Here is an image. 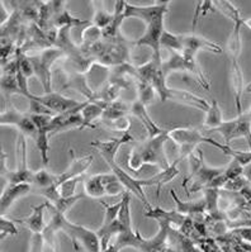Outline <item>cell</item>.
I'll use <instances>...</instances> for the list:
<instances>
[{
  "label": "cell",
  "mask_w": 251,
  "mask_h": 252,
  "mask_svg": "<svg viewBox=\"0 0 251 252\" xmlns=\"http://www.w3.org/2000/svg\"><path fill=\"white\" fill-rule=\"evenodd\" d=\"M168 141L169 129H164L159 136L147 138V141L140 147H135L141 158L142 165H157L161 170L168 169L172 165L165 154V143Z\"/></svg>",
  "instance_id": "obj_1"
},
{
  "label": "cell",
  "mask_w": 251,
  "mask_h": 252,
  "mask_svg": "<svg viewBox=\"0 0 251 252\" xmlns=\"http://www.w3.org/2000/svg\"><path fill=\"white\" fill-rule=\"evenodd\" d=\"M60 229L65 231L70 236L71 240L74 241V245H76V241H80L86 252H102L101 238L98 236V232L90 231L83 225L70 223L65 216H61Z\"/></svg>",
  "instance_id": "obj_2"
},
{
  "label": "cell",
  "mask_w": 251,
  "mask_h": 252,
  "mask_svg": "<svg viewBox=\"0 0 251 252\" xmlns=\"http://www.w3.org/2000/svg\"><path fill=\"white\" fill-rule=\"evenodd\" d=\"M170 1H155L152 5H135L126 1L124 8V18H137L141 19L147 24L156 21L157 18L165 17L169 12Z\"/></svg>",
  "instance_id": "obj_3"
},
{
  "label": "cell",
  "mask_w": 251,
  "mask_h": 252,
  "mask_svg": "<svg viewBox=\"0 0 251 252\" xmlns=\"http://www.w3.org/2000/svg\"><path fill=\"white\" fill-rule=\"evenodd\" d=\"M0 123H1V126H15V127L18 128L19 133L24 134L26 137H30L33 141L36 140L37 133H38V129H37L36 125L33 123L30 114L19 112V110L15 109L14 107H10L1 112Z\"/></svg>",
  "instance_id": "obj_4"
},
{
  "label": "cell",
  "mask_w": 251,
  "mask_h": 252,
  "mask_svg": "<svg viewBox=\"0 0 251 252\" xmlns=\"http://www.w3.org/2000/svg\"><path fill=\"white\" fill-rule=\"evenodd\" d=\"M164 18L165 17H161V18H157L156 21L151 22L150 24L146 26L145 33L137 39L135 43L136 46H143V47H148L152 51V59L156 60L157 63H163L161 60V36H163V32L165 31L164 28Z\"/></svg>",
  "instance_id": "obj_5"
},
{
  "label": "cell",
  "mask_w": 251,
  "mask_h": 252,
  "mask_svg": "<svg viewBox=\"0 0 251 252\" xmlns=\"http://www.w3.org/2000/svg\"><path fill=\"white\" fill-rule=\"evenodd\" d=\"M169 140L180 147H198L201 143L213 146L216 141L206 137L197 129L190 127H175L169 129Z\"/></svg>",
  "instance_id": "obj_6"
},
{
  "label": "cell",
  "mask_w": 251,
  "mask_h": 252,
  "mask_svg": "<svg viewBox=\"0 0 251 252\" xmlns=\"http://www.w3.org/2000/svg\"><path fill=\"white\" fill-rule=\"evenodd\" d=\"M106 162L107 165L109 166L110 171H112L113 174L118 178V180L121 181V184L123 185L124 189L127 190V191H130V193L135 194L139 199H141V202L145 204V207H147L148 209H150L151 205L150 203H148L147 198H146L145 193H143V187L141 185L140 179L133 178L131 174H128L127 171H124V170L119 166L118 163L115 162V160L106 161Z\"/></svg>",
  "instance_id": "obj_7"
},
{
  "label": "cell",
  "mask_w": 251,
  "mask_h": 252,
  "mask_svg": "<svg viewBox=\"0 0 251 252\" xmlns=\"http://www.w3.org/2000/svg\"><path fill=\"white\" fill-rule=\"evenodd\" d=\"M35 99L42 103L43 105L52 110L55 114H60V113H65L68 110L75 109L79 105H81L80 101H76L75 99H71L65 96V95L60 94V93H48V94L43 95H35Z\"/></svg>",
  "instance_id": "obj_8"
},
{
  "label": "cell",
  "mask_w": 251,
  "mask_h": 252,
  "mask_svg": "<svg viewBox=\"0 0 251 252\" xmlns=\"http://www.w3.org/2000/svg\"><path fill=\"white\" fill-rule=\"evenodd\" d=\"M166 100H174L177 103L194 108V109L202 110V112H207L208 108H210V103L198 95L186 92V90L169 88V86L165 92V95H164V101Z\"/></svg>",
  "instance_id": "obj_9"
},
{
  "label": "cell",
  "mask_w": 251,
  "mask_h": 252,
  "mask_svg": "<svg viewBox=\"0 0 251 252\" xmlns=\"http://www.w3.org/2000/svg\"><path fill=\"white\" fill-rule=\"evenodd\" d=\"M181 42H183V52H188L194 56H197L199 51H208L212 54H222V47L211 39L204 38V37L197 36V34H183L181 36Z\"/></svg>",
  "instance_id": "obj_10"
},
{
  "label": "cell",
  "mask_w": 251,
  "mask_h": 252,
  "mask_svg": "<svg viewBox=\"0 0 251 252\" xmlns=\"http://www.w3.org/2000/svg\"><path fill=\"white\" fill-rule=\"evenodd\" d=\"M223 171H225V167H211L204 162L201 169H199V171L195 174L194 178L184 187V189L186 190V195L189 196L190 191L195 193V191L203 190L213 179L221 175Z\"/></svg>",
  "instance_id": "obj_11"
},
{
  "label": "cell",
  "mask_w": 251,
  "mask_h": 252,
  "mask_svg": "<svg viewBox=\"0 0 251 252\" xmlns=\"http://www.w3.org/2000/svg\"><path fill=\"white\" fill-rule=\"evenodd\" d=\"M131 141H133V137L131 136L130 132H127V133H123L118 138H112V140L107 141L95 140L90 142V146L94 147L101 154L104 161H112L115 160V155H117V152H118L122 146L131 142Z\"/></svg>",
  "instance_id": "obj_12"
},
{
  "label": "cell",
  "mask_w": 251,
  "mask_h": 252,
  "mask_svg": "<svg viewBox=\"0 0 251 252\" xmlns=\"http://www.w3.org/2000/svg\"><path fill=\"white\" fill-rule=\"evenodd\" d=\"M32 191L31 184H8V187L1 191V199H0V209L1 216H5L6 212L10 209L13 204L18 199L27 195Z\"/></svg>",
  "instance_id": "obj_13"
},
{
  "label": "cell",
  "mask_w": 251,
  "mask_h": 252,
  "mask_svg": "<svg viewBox=\"0 0 251 252\" xmlns=\"http://www.w3.org/2000/svg\"><path fill=\"white\" fill-rule=\"evenodd\" d=\"M93 160H94L93 155H85V156H81V158H74L72 156V160H71L68 169L61 172L60 175H57V185H60L66 180H70V179L81 178V175L93 163Z\"/></svg>",
  "instance_id": "obj_14"
},
{
  "label": "cell",
  "mask_w": 251,
  "mask_h": 252,
  "mask_svg": "<svg viewBox=\"0 0 251 252\" xmlns=\"http://www.w3.org/2000/svg\"><path fill=\"white\" fill-rule=\"evenodd\" d=\"M178 163H179V160H175L174 162L168 167V169L163 170V171L157 172L154 176H151L148 179H140L141 181V185L143 188L145 187H156L157 190V198H159L160 190L165 184L170 183L172 180H174L178 175H179V170H178Z\"/></svg>",
  "instance_id": "obj_15"
},
{
  "label": "cell",
  "mask_w": 251,
  "mask_h": 252,
  "mask_svg": "<svg viewBox=\"0 0 251 252\" xmlns=\"http://www.w3.org/2000/svg\"><path fill=\"white\" fill-rule=\"evenodd\" d=\"M130 112L132 113L133 116L136 117L140 122H141L142 125H143L145 129L147 131L148 138L159 136V134L164 131L163 128H160L159 126H157L156 123L151 119V117L148 116L147 109H146V105H143L141 101L139 100L133 101L132 105H131Z\"/></svg>",
  "instance_id": "obj_16"
},
{
  "label": "cell",
  "mask_w": 251,
  "mask_h": 252,
  "mask_svg": "<svg viewBox=\"0 0 251 252\" xmlns=\"http://www.w3.org/2000/svg\"><path fill=\"white\" fill-rule=\"evenodd\" d=\"M107 105L108 104L103 103V101L99 100H94V101H89L86 100L85 104H84L83 109L80 112L81 117H83V129L84 128L89 127V128H95V122L97 119L102 118L103 117V113L106 110Z\"/></svg>",
  "instance_id": "obj_17"
},
{
  "label": "cell",
  "mask_w": 251,
  "mask_h": 252,
  "mask_svg": "<svg viewBox=\"0 0 251 252\" xmlns=\"http://www.w3.org/2000/svg\"><path fill=\"white\" fill-rule=\"evenodd\" d=\"M145 217L152 218V220H159L161 224H168L169 223H175L178 225H183L186 220V217L184 214L179 213L178 211H164L161 208H150L145 213Z\"/></svg>",
  "instance_id": "obj_18"
},
{
  "label": "cell",
  "mask_w": 251,
  "mask_h": 252,
  "mask_svg": "<svg viewBox=\"0 0 251 252\" xmlns=\"http://www.w3.org/2000/svg\"><path fill=\"white\" fill-rule=\"evenodd\" d=\"M231 80H232V88H234L237 116H240V114H243L241 98H243V93L245 90V88H244V74L241 67H240L239 61L231 63Z\"/></svg>",
  "instance_id": "obj_19"
},
{
  "label": "cell",
  "mask_w": 251,
  "mask_h": 252,
  "mask_svg": "<svg viewBox=\"0 0 251 252\" xmlns=\"http://www.w3.org/2000/svg\"><path fill=\"white\" fill-rule=\"evenodd\" d=\"M46 208H48V202H44L43 204H39L37 207H32L31 216L21 220L19 222L23 223L33 233H41L44 229V209Z\"/></svg>",
  "instance_id": "obj_20"
},
{
  "label": "cell",
  "mask_w": 251,
  "mask_h": 252,
  "mask_svg": "<svg viewBox=\"0 0 251 252\" xmlns=\"http://www.w3.org/2000/svg\"><path fill=\"white\" fill-rule=\"evenodd\" d=\"M170 195L174 199L175 204H177V211L184 216H189V214H199L206 209V200H197V202H181L180 199L178 198L175 194V190H170Z\"/></svg>",
  "instance_id": "obj_21"
},
{
  "label": "cell",
  "mask_w": 251,
  "mask_h": 252,
  "mask_svg": "<svg viewBox=\"0 0 251 252\" xmlns=\"http://www.w3.org/2000/svg\"><path fill=\"white\" fill-rule=\"evenodd\" d=\"M124 8H126V1H115L112 23L103 31L104 37L113 38L118 33L122 22H123V19H126L124 18Z\"/></svg>",
  "instance_id": "obj_22"
},
{
  "label": "cell",
  "mask_w": 251,
  "mask_h": 252,
  "mask_svg": "<svg viewBox=\"0 0 251 252\" xmlns=\"http://www.w3.org/2000/svg\"><path fill=\"white\" fill-rule=\"evenodd\" d=\"M222 123H223L222 109L217 99H213L212 103H210V108L206 112V118H204L203 125L206 128H210L211 131H216Z\"/></svg>",
  "instance_id": "obj_23"
},
{
  "label": "cell",
  "mask_w": 251,
  "mask_h": 252,
  "mask_svg": "<svg viewBox=\"0 0 251 252\" xmlns=\"http://www.w3.org/2000/svg\"><path fill=\"white\" fill-rule=\"evenodd\" d=\"M57 184V175H53L50 171L46 169H41L38 171H35L32 181V190H35L36 193L38 194L39 191L44 189H48L52 185Z\"/></svg>",
  "instance_id": "obj_24"
},
{
  "label": "cell",
  "mask_w": 251,
  "mask_h": 252,
  "mask_svg": "<svg viewBox=\"0 0 251 252\" xmlns=\"http://www.w3.org/2000/svg\"><path fill=\"white\" fill-rule=\"evenodd\" d=\"M243 24L237 23L234 24L231 34L227 41V52L230 56L231 63H236L239 61L240 52H241V38H240V32H241Z\"/></svg>",
  "instance_id": "obj_25"
},
{
  "label": "cell",
  "mask_w": 251,
  "mask_h": 252,
  "mask_svg": "<svg viewBox=\"0 0 251 252\" xmlns=\"http://www.w3.org/2000/svg\"><path fill=\"white\" fill-rule=\"evenodd\" d=\"M84 190L88 196L92 199H99L106 195V188H104L103 181H102L101 174H95V175L89 176L84 181Z\"/></svg>",
  "instance_id": "obj_26"
},
{
  "label": "cell",
  "mask_w": 251,
  "mask_h": 252,
  "mask_svg": "<svg viewBox=\"0 0 251 252\" xmlns=\"http://www.w3.org/2000/svg\"><path fill=\"white\" fill-rule=\"evenodd\" d=\"M213 147L221 150L222 154L228 156V158H231L232 160L237 161L241 166L245 167L251 162V151H239V150H234L231 146L221 143L218 142V141L215 142V146H213Z\"/></svg>",
  "instance_id": "obj_27"
},
{
  "label": "cell",
  "mask_w": 251,
  "mask_h": 252,
  "mask_svg": "<svg viewBox=\"0 0 251 252\" xmlns=\"http://www.w3.org/2000/svg\"><path fill=\"white\" fill-rule=\"evenodd\" d=\"M50 137L48 129H38V133L35 140L43 166H47L48 161H50Z\"/></svg>",
  "instance_id": "obj_28"
},
{
  "label": "cell",
  "mask_w": 251,
  "mask_h": 252,
  "mask_svg": "<svg viewBox=\"0 0 251 252\" xmlns=\"http://www.w3.org/2000/svg\"><path fill=\"white\" fill-rule=\"evenodd\" d=\"M161 70L165 76L174 71H186L185 59L179 52H172L170 57L166 61L161 63Z\"/></svg>",
  "instance_id": "obj_29"
},
{
  "label": "cell",
  "mask_w": 251,
  "mask_h": 252,
  "mask_svg": "<svg viewBox=\"0 0 251 252\" xmlns=\"http://www.w3.org/2000/svg\"><path fill=\"white\" fill-rule=\"evenodd\" d=\"M102 181H103L104 188H106V195L109 196H117L123 195L126 191L123 185L121 184V181L118 178L113 174V172H108V174H101Z\"/></svg>",
  "instance_id": "obj_30"
},
{
  "label": "cell",
  "mask_w": 251,
  "mask_h": 252,
  "mask_svg": "<svg viewBox=\"0 0 251 252\" xmlns=\"http://www.w3.org/2000/svg\"><path fill=\"white\" fill-rule=\"evenodd\" d=\"M121 209H119L118 213V222L121 223L122 227L124 229H127V231H131V227H132V222H131V193L130 191H124L123 195L121 198Z\"/></svg>",
  "instance_id": "obj_31"
},
{
  "label": "cell",
  "mask_w": 251,
  "mask_h": 252,
  "mask_svg": "<svg viewBox=\"0 0 251 252\" xmlns=\"http://www.w3.org/2000/svg\"><path fill=\"white\" fill-rule=\"evenodd\" d=\"M215 6H216V9H218L225 17L231 19V21H232V24H243L244 18L241 17L239 9L235 6L234 3L226 1V0H219V1H215Z\"/></svg>",
  "instance_id": "obj_32"
},
{
  "label": "cell",
  "mask_w": 251,
  "mask_h": 252,
  "mask_svg": "<svg viewBox=\"0 0 251 252\" xmlns=\"http://www.w3.org/2000/svg\"><path fill=\"white\" fill-rule=\"evenodd\" d=\"M135 83H136V89H137V94H139V99L137 100L141 101L143 105L147 107L148 104L152 103L155 98V92L154 86L151 85L150 83L147 81H143L141 79H135Z\"/></svg>",
  "instance_id": "obj_33"
},
{
  "label": "cell",
  "mask_w": 251,
  "mask_h": 252,
  "mask_svg": "<svg viewBox=\"0 0 251 252\" xmlns=\"http://www.w3.org/2000/svg\"><path fill=\"white\" fill-rule=\"evenodd\" d=\"M161 47L166 50L172 51V52H183V42H181V36L174 34V33L164 31L163 36H161V42H160Z\"/></svg>",
  "instance_id": "obj_34"
},
{
  "label": "cell",
  "mask_w": 251,
  "mask_h": 252,
  "mask_svg": "<svg viewBox=\"0 0 251 252\" xmlns=\"http://www.w3.org/2000/svg\"><path fill=\"white\" fill-rule=\"evenodd\" d=\"M188 161H189V175L186 176L184 179L183 184L181 187H185L190 180L195 176V174L199 171V169L202 167V165L204 163V156H203V151H201L199 149H197V152H193L192 155L188 156Z\"/></svg>",
  "instance_id": "obj_35"
},
{
  "label": "cell",
  "mask_w": 251,
  "mask_h": 252,
  "mask_svg": "<svg viewBox=\"0 0 251 252\" xmlns=\"http://www.w3.org/2000/svg\"><path fill=\"white\" fill-rule=\"evenodd\" d=\"M99 4V8H95L94 9V17H93V23H94L95 27L101 28L102 31L106 30L110 23H112L113 19V13L110 14L106 8H103L104 3L103 1H98Z\"/></svg>",
  "instance_id": "obj_36"
},
{
  "label": "cell",
  "mask_w": 251,
  "mask_h": 252,
  "mask_svg": "<svg viewBox=\"0 0 251 252\" xmlns=\"http://www.w3.org/2000/svg\"><path fill=\"white\" fill-rule=\"evenodd\" d=\"M221 133V136L223 137V143L225 145L230 146L231 141H234L237 138V119H232V121H223L221 126L217 128L216 131Z\"/></svg>",
  "instance_id": "obj_37"
},
{
  "label": "cell",
  "mask_w": 251,
  "mask_h": 252,
  "mask_svg": "<svg viewBox=\"0 0 251 252\" xmlns=\"http://www.w3.org/2000/svg\"><path fill=\"white\" fill-rule=\"evenodd\" d=\"M99 203H101V204L104 207V209H106L103 223H102L101 228L99 229L108 228L109 225H112L115 220H118V213H119V209H121L122 202L115 203V204H107V203L103 202V200H99Z\"/></svg>",
  "instance_id": "obj_38"
},
{
  "label": "cell",
  "mask_w": 251,
  "mask_h": 252,
  "mask_svg": "<svg viewBox=\"0 0 251 252\" xmlns=\"http://www.w3.org/2000/svg\"><path fill=\"white\" fill-rule=\"evenodd\" d=\"M215 9H216L215 1H208V0H206V1H198V3H197L194 17H193V23H192L193 34H195V27H197L199 19H201L202 17H204L207 13L215 12Z\"/></svg>",
  "instance_id": "obj_39"
},
{
  "label": "cell",
  "mask_w": 251,
  "mask_h": 252,
  "mask_svg": "<svg viewBox=\"0 0 251 252\" xmlns=\"http://www.w3.org/2000/svg\"><path fill=\"white\" fill-rule=\"evenodd\" d=\"M1 90H3V94L6 98L14 94L21 95V90L18 86L15 75H3L1 76Z\"/></svg>",
  "instance_id": "obj_40"
},
{
  "label": "cell",
  "mask_w": 251,
  "mask_h": 252,
  "mask_svg": "<svg viewBox=\"0 0 251 252\" xmlns=\"http://www.w3.org/2000/svg\"><path fill=\"white\" fill-rule=\"evenodd\" d=\"M30 101V107H28V114H43V116H56L52 110L48 109L46 105L39 103L37 99H35V95L30 94L27 96Z\"/></svg>",
  "instance_id": "obj_41"
},
{
  "label": "cell",
  "mask_w": 251,
  "mask_h": 252,
  "mask_svg": "<svg viewBox=\"0 0 251 252\" xmlns=\"http://www.w3.org/2000/svg\"><path fill=\"white\" fill-rule=\"evenodd\" d=\"M102 34H103V31L101 28L95 27V26H88L85 30L83 31V42L86 45L94 46L97 45L99 39H101Z\"/></svg>",
  "instance_id": "obj_42"
},
{
  "label": "cell",
  "mask_w": 251,
  "mask_h": 252,
  "mask_svg": "<svg viewBox=\"0 0 251 252\" xmlns=\"http://www.w3.org/2000/svg\"><path fill=\"white\" fill-rule=\"evenodd\" d=\"M81 198H83V195H77V194L74 196H71V198H60L55 204H51V205H52V207L55 208L59 213L65 216L66 212L70 211L71 208L74 207V205L76 204Z\"/></svg>",
  "instance_id": "obj_43"
},
{
  "label": "cell",
  "mask_w": 251,
  "mask_h": 252,
  "mask_svg": "<svg viewBox=\"0 0 251 252\" xmlns=\"http://www.w3.org/2000/svg\"><path fill=\"white\" fill-rule=\"evenodd\" d=\"M18 71L21 72L27 80L32 77L35 74V66H33L32 61L28 56H24V55H21L18 57Z\"/></svg>",
  "instance_id": "obj_44"
},
{
  "label": "cell",
  "mask_w": 251,
  "mask_h": 252,
  "mask_svg": "<svg viewBox=\"0 0 251 252\" xmlns=\"http://www.w3.org/2000/svg\"><path fill=\"white\" fill-rule=\"evenodd\" d=\"M80 178H74L70 179V180H66L64 183L59 185V191L61 198H71V196L76 195V187L79 184Z\"/></svg>",
  "instance_id": "obj_45"
},
{
  "label": "cell",
  "mask_w": 251,
  "mask_h": 252,
  "mask_svg": "<svg viewBox=\"0 0 251 252\" xmlns=\"http://www.w3.org/2000/svg\"><path fill=\"white\" fill-rule=\"evenodd\" d=\"M249 183H250V181H249L245 176L241 175L236 179L228 180L227 183H226L225 187H223V190L231 191V193H240L246 185H249Z\"/></svg>",
  "instance_id": "obj_46"
},
{
  "label": "cell",
  "mask_w": 251,
  "mask_h": 252,
  "mask_svg": "<svg viewBox=\"0 0 251 252\" xmlns=\"http://www.w3.org/2000/svg\"><path fill=\"white\" fill-rule=\"evenodd\" d=\"M223 174H225L226 178H227L228 180H232V179H236L239 178V176L244 175V166H241L237 161L232 160L228 163L227 166L225 167Z\"/></svg>",
  "instance_id": "obj_47"
},
{
  "label": "cell",
  "mask_w": 251,
  "mask_h": 252,
  "mask_svg": "<svg viewBox=\"0 0 251 252\" xmlns=\"http://www.w3.org/2000/svg\"><path fill=\"white\" fill-rule=\"evenodd\" d=\"M0 229H1V238H4L5 236H15L18 233L17 225L12 220H5V216H1Z\"/></svg>",
  "instance_id": "obj_48"
},
{
  "label": "cell",
  "mask_w": 251,
  "mask_h": 252,
  "mask_svg": "<svg viewBox=\"0 0 251 252\" xmlns=\"http://www.w3.org/2000/svg\"><path fill=\"white\" fill-rule=\"evenodd\" d=\"M109 126L113 128V129H114V131L122 132V134H123V133H127V132L130 131L131 122L127 117L123 116V117H121V118L110 122Z\"/></svg>",
  "instance_id": "obj_49"
},
{
  "label": "cell",
  "mask_w": 251,
  "mask_h": 252,
  "mask_svg": "<svg viewBox=\"0 0 251 252\" xmlns=\"http://www.w3.org/2000/svg\"><path fill=\"white\" fill-rule=\"evenodd\" d=\"M42 249H43V236L41 233H33L30 252H42Z\"/></svg>",
  "instance_id": "obj_50"
},
{
  "label": "cell",
  "mask_w": 251,
  "mask_h": 252,
  "mask_svg": "<svg viewBox=\"0 0 251 252\" xmlns=\"http://www.w3.org/2000/svg\"><path fill=\"white\" fill-rule=\"evenodd\" d=\"M0 14H1V17H0V19H1V27H4V24H5V22L8 21L10 15L6 14V10H5V8H4L3 1L0 3Z\"/></svg>",
  "instance_id": "obj_51"
},
{
  "label": "cell",
  "mask_w": 251,
  "mask_h": 252,
  "mask_svg": "<svg viewBox=\"0 0 251 252\" xmlns=\"http://www.w3.org/2000/svg\"><path fill=\"white\" fill-rule=\"evenodd\" d=\"M244 176H245L249 181H251V162L249 163L248 166L244 167Z\"/></svg>",
  "instance_id": "obj_52"
},
{
  "label": "cell",
  "mask_w": 251,
  "mask_h": 252,
  "mask_svg": "<svg viewBox=\"0 0 251 252\" xmlns=\"http://www.w3.org/2000/svg\"><path fill=\"white\" fill-rule=\"evenodd\" d=\"M243 26H245V27H248L249 30H251V18H246V19H244Z\"/></svg>",
  "instance_id": "obj_53"
},
{
  "label": "cell",
  "mask_w": 251,
  "mask_h": 252,
  "mask_svg": "<svg viewBox=\"0 0 251 252\" xmlns=\"http://www.w3.org/2000/svg\"><path fill=\"white\" fill-rule=\"evenodd\" d=\"M245 92L248 93V94H251V83L249 84L248 86H246V88H245Z\"/></svg>",
  "instance_id": "obj_54"
},
{
  "label": "cell",
  "mask_w": 251,
  "mask_h": 252,
  "mask_svg": "<svg viewBox=\"0 0 251 252\" xmlns=\"http://www.w3.org/2000/svg\"><path fill=\"white\" fill-rule=\"evenodd\" d=\"M246 116H248L249 117V118H250L251 119V107L250 108H249V110H246Z\"/></svg>",
  "instance_id": "obj_55"
}]
</instances>
